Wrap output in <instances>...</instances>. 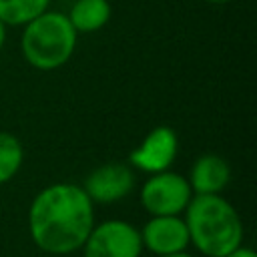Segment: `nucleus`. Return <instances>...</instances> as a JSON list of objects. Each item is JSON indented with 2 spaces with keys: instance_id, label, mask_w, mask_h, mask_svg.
Wrapping results in <instances>:
<instances>
[{
  "instance_id": "3",
  "label": "nucleus",
  "mask_w": 257,
  "mask_h": 257,
  "mask_svg": "<svg viewBox=\"0 0 257 257\" xmlns=\"http://www.w3.org/2000/svg\"><path fill=\"white\" fill-rule=\"evenodd\" d=\"M76 40L78 32L64 12L44 10L22 26L20 50L32 68L56 70L72 58Z\"/></svg>"
},
{
  "instance_id": "4",
  "label": "nucleus",
  "mask_w": 257,
  "mask_h": 257,
  "mask_svg": "<svg viewBox=\"0 0 257 257\" xmlns=\"http://www.w3.org/2000/svg\"><path fill=\"white\" fill-rule=\"evenodd\" d=\"M139 199H141V207L151 217L181 215L185 213L189 201L193 199V191L185 175L167 169L149 175V179L141 187Z\"/></svg>"
},
{
  "instance_id": "13",
  "label": "nucleus",
  "mask_w": 257,
  "mask_h": 257,
  "mask_svg": "<svg viewBox=\"0 0 257 257\" xmlns=\"http://www.w3.org/2000/svg\"><path fill=\"white\" fill-rule=\"evenodd\" d=\"M223 257H257V253L251 249V247H245V245H239L237 249H233V251H229L227 255H223Z\"/></svg>"
},
{
  "instance_id": "5",
  "label": "nucleus",
  "mask_w": 257,
  "mask_h": 257,
  "mask_svg": "<svg viewBox=\"0 0 257 257\" xmlns=\"http://www.w3.org/2000/svg\"><path fill=\"white\" fill-rule=\"evenodd\" d=\"M80 251L82 257H141L143 241L133 223L108 219L94 223Z\"/></svg>"
},
{
  "instance_id": "2",
  "label": "nucleus",
  "mask_w": 257,
  "mask_h": 257,
  "mask_svg": "<svg viewBox=\"0 0 257 257\" xmlns=\"http://www.w3.org/2000/svg\"><path fill=\"white\" fill-rule=\"evenodd\" d=\"M183 219L191 245L207 257H223L243 245V221L223 195H193Z\"/></svg>"
},
{
  "instance_id": "16",
  "label": "nucleus",
  "mask_w": 257,
  "mask_h": 257,
  "mask_svg": "<svg viewBox=\"0 0 257 257\" xmlns=\"http://www.w3.org/2000/svg\"><path fill=\"white\" fill-rule=\"evenodd\" d=\"M207 2H211V4H225V2H229V0H207Z\"/></svg>"
},
{
  "instance_id": "11",
  "label": "nucleus",
  "mask_w": 257,
  "mask_h": 257,
  "mask_svg": "<svg viewBox=\"0 0 257 257\" xmlns=\"http://www.w3.org/2000/svg\"><path fill=\"white\" fill-rule=\"evenodd\" d=\"M48 6L50 0H0V20L6 26H24Z\"/></svg>"
},
{
  "instance_id": "14",
  "label": "nucleus",
  "mask_w": 257,
  "mask_h": 257,
  "mask_svg": "<svg viewBox=\"0 0 257 257\" xmlns=\"http://www.w3.org/2000/svg\"><path fill=\"white\" fill-rule=\"evenodd\" d=\"M6 28H8V26L0 20V50L4 48V42H6Z\"/></svg>"
},
{
  "instance_id": "9",
  "label": "nucleus",
  "mask_w": 257,
  "mask_h": 257,
  "mask_svg": "<svg viewBox=\"0 0 257 257\" xmlns=\"http://www.w3.org/2000/svg\"><path fill=\"white\" fill-rule=\"evenodd\" d=\"M193 195H223L231 181V165L217 153L199 155L187 175Z\"/></svg>"
},
{
  "instance_id": "6",
  "label": "nucleus",
  "mask_w": 257,
  "mask_h": 257,
  "mask_svg": "<svg viewBox=\"0 0 257 257\" xmlns=\"http://www.w3.org/2000/svg\"><path fill=\"white\" fill-rule=\"evenodd\" d=\"M179 155V137L175 128L159 124L151 128L145 139L128 153V165L147 175L161 173L173 167Z\"/></svg>"
},
{
  "instance_id": "1",
  "label": "nucleus",
  "mask_w": 257,
  "mask_h": 257,
  "mask_svg": "<svg viewBox=\"0 0 257 257\" xmlns=\"http://www.w3.org/2000/svg\"><path fill=\"white\" fill-rule=\"evenodd\" d=\"M94 223V205L74 183L44 187L28 207L30 239L44 255L52 257L80 251Z\"/></svg>"
},
{
  "instance_id": "17",
  "label": "nucleus",
  "mask_w": 257,
  "mask_h": 257,
  "mask_svg": "<svg viewBox=\"0 0 257 257\" xmlns=\"http://www.w3.org/2000/svg\"><path fill=\"white\" fill-rule=\"evenodd\" d=\"M42 257H52V255H42Z\"/></svg>"
},
{
  "instance_id": "10",
  "label": "nucleus",
  "mask_w": 257,
  "mask_h": 257,
  "mask_svg": "<svg viewBox=\"0 0 257 257\" xmlns=\"http://www.w3.org/2000/svg\"><path fill=\"white\" fill-rule=\"evenodd\" d=\"M66 16L78 34H90L108 24L112 6L108 0H74Z\"/></svg>"
},
{
  "instance_id": "7",
  "label": "nucleus",
  "mask_w": 257,
  "mask_h": 257,
  "mask_svg": "<svg viewBox=\"0 0 257 257\" xmlns=\"http://www.w3.org/2000/svg\"><path fill=\"white\" fill-rule=\"evenodd\" d=\"M135 171L128 163H104L92 169L80 185L92 205H112L135 189Z\"/></svg>"
},
{
  "instance_id": "8",
  "label": "nucleus",
  "mask_w": 257,
  "mask_h": 257,
  "mask_svg": "<svg viewBox=\"0 0 257 257\" xmlns=\"http://www.w3.org/2000/svg\"><path fill=\"white\" fill-rule=\"evenodd\" d=\"M139 233L143 249H147L155 257L181 253L191 245L187 223L181 215H153L139 229Z\"/></svg>"
},
{
  "instance_id": "12",
  "label": "nucleus",
  "mask_w": 257,
  "mask_h": 257,
  "mask_svg": "<svg viewBox=\"0 0 257 257\" xmlns=\"http://www.w3.org/2000/svg\"><path fill=\"white\" fill-rule=\"evenodd\" d=\"M24 161V149L18 137L0 131V185L12 181Z\"/></svg>"
},
{
  "instance_id": "15",
  "label": "nucleus",
  "mask_w": 257,
  "mask_h": 257,
  "mask_svg": "<svg viewBox=\"0 0 257 257\" xmlns=\"http://www.w3.org/2000/svg\"><path fill=\"white\" fill-rule=\"evenodd\" d=\"M161 257H195L189 251H181V253H173V255H161Z\"/></svg>"
}]
</instances>
